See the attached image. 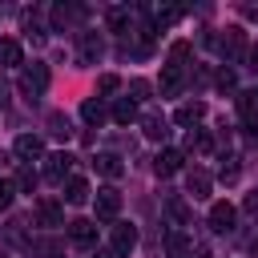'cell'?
<instances>
[{"mask_svg": "<svg viewBox=\"0 0 258 258\" xmlns=\"http://www.w3.org/2000/svg\"><path fill=\"white\" fill-rule=\"evenodd\" d=\"M4 101H8V89H4V85H0V105H4Z\"/></svg>", "mask_w": 258, "mask_h": 258, "instance_id": "obj_40", "label": "cell"}, {"mask_svg": "<svg viewBox=\"0 0 258 258\" xmlns=\"http://www.w3.org/2000/svg\"><path fill=\"white\" fill-rule=\"evenodd\" d=\"M97 89H101V93H117V89H121V81H117L113 73H105V77L97 81Z\"/></svg>", "mask_w": 258, "mask_h": 258, "instance_id": "obj_32", "label": "cell"}, {"mask_svg": "<svg viewBox=\"0 0 258 258\" xmlns=\"http://www.w3.org/2000/svg\"><path fill=\"white\" fill-rule=\"evenodd\" d=\"M12 153L20 157V165H28V161H36V157L44 153V141H40L36 133H20V137H16V145H12Z\"/></svg>", "mask_w": 258, "mask_h": 258, "instance_id": "obj_7", "label": "cell"}, {"mask_svg": "<svg viewBox=\"0 0 258 258\" xmlns=\"http://www.w3.org/2000/svg\"><path fill=\"white\" fill-rule=\"evenodd\" d=\"M165 133H169V129H165V117H153V113H149V117H145V137H149V141H165Z\"/></svg>", "mask_w": 258, "mask_h": 258, "instance_id": "obj_23", "label": "cell"}, {"mask_svg": "<svg viewBox=\"0 0 258 258\" xmlns=\"http://www.w3.org/2000/svg\"><path fill=\"white\" fill-rule=\"evenodd\" d=\"M89 194H93V189H89L85 177H69V181H64V202H69V206H85Z\"/></svg>", "mask_w": 258, "mask_h": 258, "instance_id": "obj_13", "label": "cell"}, {"mask_svg": "<svg viewBox=\"0 0 258 258\" xmlns=\"http://www.w3.org/2000/svg\"><path fill=\"white\" fill-rule=\"evenodd\" d=\"M238 117H242V125L258 137V93H238Z\"/></svg>", "mask_w": 258, "mask_h": 258, "instance_id": "obj_9", "label": "cell"}, {"mask_svg": "<svg viewBox=\"0 0 258 258\" xmlns=\"http://www.w3.org/2000/svg\"><path fill=\"white\" fill-rule=\"evenodd\" d=\"M210 185H214V177L202 169V165H194V169H185V194L194 198V202H202V198H210Z\"/></svg>", "mask_w": 258, "mask_h": 258, "instance_id": "obj_4", "label": "cell"}, {"mask_svg": "<svg viewBox=\"0 0 258 258\" xmlns=\"http://www.w3.org/2000/svg\"><path fill=\"white\" fill-rule=\"evenodd\" d=\"M194 258H214V254L210 250H194Z\"/></svg>", "mask_w": 258, "mask_h": 258, "instance_id": "obj_39", "label": "cell"}, {"mask_svg": "<svg viewBox=\"0 0 258 258\" xmlns=\"http://www.w3.org/2000/svg\"><path fill=\"white\" fill-rule=\"evenodd\" d=\"M254 258H258V242H254Z\"/></svg>", "mask_w": 258, "mask_h": 258, "instance_id": "obj_41", "label": "cell"}, {"mask_svg": "<svg viewBox=\"0 0 258 258\" xmlns=\"http://www.w3.org/2000/svg\"><path fill=\"white\" fill-rule=\"evenodd\" d=\"M101 56V40L93 32H81V60H97Z\"/></svg>", "mask_w": 258, "mask_h": 258, "instance_id": "obj_22", "label": "cell"}, {"mask_svg": "<svg viewBox=\"0 0 258 258\" xmlns=\"http://www.w3.org/2000/svg\"><path fill=\"white\" fill-rule=\"evenodd\" d=\"M12 198H16V181H4V177H0V210H8Z\"/></svg>", "mask_w": 258, "mask_h": 258, "instance_id": "obj_29", "label": "cell"}, {"mask_svg": "<svg viewBox=\"0 0 258 258\" xmlns=\"http://www.w3.org/2000/svg\"><path fill=\"white\" fill-rule=\"evenodd\" d=\"M48 129H52V137H69V121H64L60 113H52V117H48Z\"/></svg>", "mask_w": 258, "mask_h": 258, "instance_id": "obj_30", "label": "cell"}, {"mask_svg": "<svg viewBox=\"0 0 258 258\" xmlns=\"http://www.w3.org/2000/svg\"><path fill=\"white\" fill-rule=\"evenodd\" d=\"M246 210H250V214H258V194H250V198H246Z\"/></svg>", "mask_w": 258, "mask_h": 258, "instance_id": "obj_37", "label": "cell"}, {"mask_svg": "<svg viewBox=\"0 0 258 258\" xmlns=\"http://www.w3.org/2000/svg\"><path fill=\"white\" fill-rule=\"evenodd\" d=\"M246 64L258 73V40H254V44H246Z\"/></svg>", "mask_w": 258, "mask_h": 258, "instance_id": "obj_36", "label": "cell"}, {"mask_svg": "<svg viewBox=\"0 0 258 258\" xmlns=\"http://www.w3.org/2000/svg\"><path fill=\"white\" fill-rule=\"evenodd\" d=\"M133 246H137V230H133L129 222H117V226L109 230V250H113L117 258H125Z\"/></svg>", "mask_w": 258, "mask_h": 258, "instance_id": "obj_1", "label": "cell"}, {"mask_svg": "<svg viewBox=\"0 0 258 258\" xmlns=\"http://www.w3.org/2000/svg\"><path fill=\"white\" fill-rule=\"evenodd\" d=\"M218 89H222V93H226V89H234V73H230V69H222V73H218Z\"/></svg>", "mask_w": 258, "mask_h": 258, "instance_id": "obj_34", "label": "cell"}, {"mask_svg": "<svg viewBox=\"0 0 258 258\" xmlns=\"http://www.w3.org/2000/svg\"><path fill=\"white\" fill-rule=\"evenodd\" d=\"M129 20H133L129 8H109V28L113 32H129Z\"/></svg>", "mask_w": 258, "mask_h": 258, "instance_id": "obj_24", "label": "cell"}, {"mask_svg": "<svg viewBox=\"0 0 258 258\" xmlns=\"http://www.w3.org/2000/svg\"><path fill=\"white\" fill-rule=\"evenodd\" d=\"M81 121H85V125H101V121H105V105H101L97 97H85V101H81Z\"/></svg>", "mask_w": 258, "mask_h": 258, "instance_id": "obj_16", "label": "cell"}, {"mask_svg": "<svg viewBox=\"0 0 258 258\" xmlns=\"http://www.w3.org/2000/svg\"><path fill=\"white\" fill-rule=\"evenodd\" d=\"M36 218H40V226H64V210L56 206V202H36Z\"/></svg>", "mask_w": 258, "mask_h": 258, "instance_id": "obj_15", "label": "cell"}, {"mask_svg": "<svg viewBox=\"0 0 258 258\" xmlns=\"http://www.w3.org/2000/svg\"><path fill=\"white\" fill-rule=\"evenodd\" d=\"M202 117H206V101H185V105H177V113H173L177 125H198Z\"/></svg>", "mask_w": 258, "mask_h": 258, "instance_id": "obj_12", "label": "cell"}, {"mask_svg": "<svg viewBox=\"0 0 258 258\" xmlns=\"http://www.w3.org/2000/svg\"><path fill=\"white\" fill-rule=\"evenodd\" d=\"M69 238H73V246H93L97 242V222H89V218H77V222H69Z\"/></svg>", "mask_w": 258, "mask_h": 258, "instance_id": "obj_10", "label": "cell"}, {"mask_svg": "<svg viewBox=\"0 0 258 258\" xmlns=\"http://www.w3.org/2000/svg\"><path fill=\"white\" fill-rule=\"evenodd\" d=\"M109 117H113V121H117V125H129V121H133V117H137V105H133V101H129V97H121V101H117V105H113V113H109Z\"/></svg>", "mask_w": 258, "mask_h": 258, "instance_id": "obj_18", "label": "cell"}, {"mask_svg": "<svg viewBox=\"0 0 258 258\" xmlns=\"http://www.w3.org/2000/svg\"><path fill=\"white\" fill-rule=\"evenodd\" d=\"M129 93H133L129 101L137 105V101H149V93H153V85H149V81H133V85H129Z\"/></svg>", "mask_w": 258, "mask_h": 258, "instance_id": "obj_26", "label": "cell"}, {"mask_svg": "<svg viewBox=\"0 0 258 258\" xmlns=\"http://www.w3.org/2000/svg\"><path fill=\"white\" fill-rule=\"evenodd\" d=\"M181 81H185V73L177 64H165L161 69V97H177L181 93Z\"/></svg>", "mask_w": 258, "mask_h": 258, "instance_id": "obj_11", "label": "cell"}, {"mask_svg": "<svg viewBox=\"0 0 258 258\" xmlns=\"http://www.w3.org/2000/svg\"><path fill=\"white\" fill-rule=\"evenodd\" d=\"M20 89H24L28 97H40V93L48 89V69H44V64H28L24 77H20Z\"/></svg>", "mask_w": 258, "mask_h": 258, "instance_id": "obj_6", "label": "cell"}, {"mask_svg": "<svg viewBox=\"0 0 258 258\" xmlns=\"http://www.w3.org/2000/svg\"><path fill=\"white\" fill-rule=\"evenodd\" d=\"M93 206H97V218H101V222H113V218L121 214V194H117L113 185H105V189H97Z\"/></svg>", "mask_w": 258, "mask_h": 258, "instance_id": "obj_3", "label": "cell"}, {"mask_svg": "<svg viewBox=\"0 0 258 258\" xmlns=\"http://www.w3.org/2000/svg\"><path fill=\"white\" fill-rule=\"evenodd\" d=\"M222 48L234 56V52H246V36H242V28H226V36H222Z\"/></svg>", "mask_w": 258, "mask_h": 258, "instance_id": "obj_20", "label": "cell"}, {"mask_svg": "<svg viewBox=\"0 0 258 258\" xmlns=\"http://www.w3.org/2000/svg\"><path fill=\"white\" fill-rule=\"evenodd\" d=\"M36 250H40L44 258H56V254H60V246H56V242H36Z\"/></svg>", "mask_w": 258, "mask_h": 258, "instance_id": "obj_35", "label": "cell"}, {"mask_svg": "<svg viewBox=\"0 0 258 258\" xmlns=\"http://www.w3.org/2000/svg\"><path fill=\"white\" fill-rule=\"evenodd\" d=\"M169 214H173L177 222H189V206H185L181 198H169Z\"/></svg>", "mask_w": 258, "mask_h": 258, "instance_id": "obj_31", "label": "cell"}, {"mask_svg": "<svg viewBox=\"0 0 258 258\" xmlns=\"http://www.w3.org/2000/svg\"><path fill=\"white\" fill-rule=\"evenodd\" d=\"M181 16V8H173V4H165V8H153V24L157 28H165V24H173Z\"/></svg>", "mask_w": 258, "mask_h": 258, "instance_id": "obj_25", "label": "cell"}, {"mask_svg": "<svg viewBox=\"0 0 258 258\" xmlns=\"http://www.w3.org/2000/svg\"><path fill=\"white\" fill-rule=\"evenodd\" d=\"M93 165H97L105 177H121V173H125V165H121V157H117V153H97V161H93Z\"/></svg>", "mask_w": 258, "mask_h": 258, "instance_id": "obj_17", "label": "cell"}, {"mask_svg": "<svg viewBox=\"0 0 258 258\" xmlns=\"http://www.w3.org/2000/svg\"><path fill=\"white\" fill-rule=\"evenodd\" d=\"M185 56H189V40H177V44L169 48V64H177V69H181V60H185Z\"/></svg>", "mask_w": 258, "mask_h": 258, "instance_id": "obj_28", "label": "cell"}, {"mask_svg": "<svg viewBox=\"0 0 258 258\" xmlns=\"http://www.w3.org/2000/svg\"><path fill=\"white\" fill-rule=\"evenodd\" d=\"M238 177V157H226V165H222V181H234Z\"/></svg>", "mask_w": 258, "mask_h": 258, "instance_id": "obj_33", "label": "cell"}, {"mask_svg": "<svg viewBox=\"0 0 258 258\" xmlns=\"http://www.w3.org/2000/svg\"><path fill=\"white\" fill-rule=\"evenodd\" d=\"M185 145H189V149H198V153H210V149H214V137H210L206 129H189Z\"/></svg>", "mask_w": 258, "mask_h": 258, "instance_id": "obj_21", "label": "cell"}, {"mask_svg": "<svg viewBox=\"0 0 258 258\" xmlns=\"http://www.w3.org/2000/svg\"><path fill=\"white\" fill-rule=\"evenodd\" d=\"M165 250H169V258H185V254H189V242H185V234H181V230H169V238H165Z\"/></svg>", "mask_w": 258, "mask_h": 258, "instance_id": "obj_19", "label": "cell"}, {"mask_svg": "<svg viewBox=\"0 0 258 258\" xmlns=\"http://www.w3.org/2000/svg\"><path fill=\"white\" fill-rule=\"evenodd\" d=\"M93 258H117V254H113V250H97Z\"/></svg>", "mask_w": 258, "mask_h": 258, "instance_id": "obj_38", "label": "cell"}, {"mask_svg": "<svg viewBox=\"0 0 258 258\" xmlns=\"http://www.w3.org/2000/svg\"><path fill=\"white\" fill-rule=\"evenodd\" d=\"M234 218H238V210H234L230 202H214V206H210V230H214V234H230V230H234Z\"/></svg>", "mask_w": 258, "mask_h": 258, "instance_id": "obj_5", "label": "cell"}, {"mask_svg": "<svg viewBox=\"0 0 258 258\" xmlns=\"http://www.w3.org/2000/svg\"><path fill=\"white\" fill-rule=\"evenodd\" d=\"M181 165H185V153H181V149H161V153L153 157V169H157V177H173Z\"/></svg>", "mask_w": 258, "mask_h": 258, "instance_id": "obj_8", "label": "cell"}, {"mask_svg": "<svg viewBox=\"0 0 258 258\" xmlns=\"http://www.w3.org/2000/svg\"><path fill=\"white\" fill-rule=\"evenodd\" d=\"M16 189H36V173H32V165H20V173H16Z\"/></svg>", "mask_w": 258, "mask_h": 258, "instance_id": "obj_27", "label": "cell"}, {"mask_svg": "<svg viewBox=\"0 0 258 258\" xmlns=\"http://www.w3.org/2000/svg\"><path fill=\"white\" fill-rule=\"evenodd\" d=\"M44 177L52 185H64V177H73V157L69 153H48L44 157Z\"/></svg>", "mask_w": 258, "mask_h": 258, "instance_id": "obj_2", "label": "cell"}, {"mask_svg": "<svg viewBox=\"0 0 258 258\" xmlns=\"http://www.w3.org/2000/svg\"><path fill=\"white\" fill-rule=\"evenodd\" d=\"M16 64H24V48H20V40H0V69H16Z\"/></svg>", "mask_w": 258, "mask_h": 258, "instance_id": "obj_14", "label": "cell"}]
</instances>
